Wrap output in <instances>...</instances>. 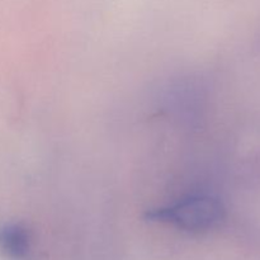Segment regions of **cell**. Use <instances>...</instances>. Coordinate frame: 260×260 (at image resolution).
<instances>
[{"mask_svg":"<svg viewBox=\"0 0 260 260\" xmlns=\"http://www.w3.org/2000/svg\"><path fill=\"white\" fill-rule=\"evenodd\" d=\"M152 221L172 223L192 233L208 231L217 226L225 217V208L221 201L211 196H190L168 207L149 212Z\"/></svg>","mask_w":260,"mask_h":260,"instance_id":"obj_1","label":"cell"},{"mask_svg":"<svg viewBox=\"0 0 260 260\" xmlns=\"http://www.w3.org/2000/svg\"><path fill=\"white\" fill-rule=\"evenodd\" d=\"M30 238L27 229L20 225L0 228V251L9 258H24L29 251Z\"/></svg>","mask_w":260,"mask_h":260,"instance_id":"obj_2","label":"cell"}]
</instances>
